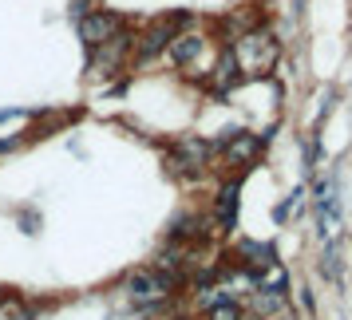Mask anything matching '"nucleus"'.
Wrapping results in <instances>:
<instances>
[{
  "mask_svg": "<svg viewBox=\"0 0 352 320\" xmlns=\"http://www.w3.org/2000/svg\"><path fill=\"white\" fill-rule=\"evenodd\" d=\"M238 80H241V67L234 60V52H226L222 64L214 67V76H210V87H214V95H230L238 87Z\"/></svg>",
  "mask_w": 352,
  "mask_h": 320,
  "instance_id": "nucleus-6",
  "label": "nucleus"
},
{
  "mask_svg": "<svg viewBox=\"0 0 352 320\" xmlns=\"http://www.w3.org/2000/svg\"><path fill=\"white\" fill-rule=\"evenodd\" d=\"M198 52H202V36H178V40H170V60H175L178 67L194 64Z\"/></svg>",
  "mask_w": 352,
  "mask_h": 320,
  "instance_id": "nucleus-9",
  "label": "nucleus"
},
{
  "mask_svg": "<svg viewBox=\"0 0 352 320\" xmlns=\"http://www.w3.org/2000/svg\"><path fill=\"white\" fill-rule=\"evenodd\" d=\"M234 261H238L245 273H261L270 269V265H277V257H273V245H265V241H238V249H234Z\"/></svg>",
  "mask_w": 352,
  "mask_h": 320,
  "instance_id": "nucleus-5",
  "label": "nucleus"
},
{
  "mask_svg": "<svg viewBox=\"0 0 352 320\" xmlns=\"http://www.w3.org/2000/svg\"><path fill=\"white\" fill-rule=\"evenodd\" d=\"M20 139H0V150H16Z\"/></svg>",
  "mask_w": 352,
  "mask_h": 320,
  "instance_id": "nucleus-11",
  "label": "nucleus"
},
{
  "mask_svg": "<svg viewBox=\"0 0 352 320\" xmlns=\"http://www.w3.org/2000/svg\"><path fill=\"white\" fill-rule=\"evenodd\" d=\"M261 135H250V130H238V135H222L218 146H222L226 162H234V166H250V162L261 155Z\"/></svg>",
  "mask_w": 352,
  "mask_h": 320,
  "instance_id": "nucleus-3",
  "label": "nucleus"
},
{
  "mask_svg": "<svg viewBox=\"0 0 352 320\" xmlns=\"http://www.w3.org/2000/svg\"><path fill=\"white\" fill-rule=\"evenodd\" d=\"M175 36H170V24L166 20H159V24H151L146 28V36H143V44H139V60H155L166 44H170Z\"/></svg>",
  "mask_w": 352,
  "mask_h": 320,
  "instance_id": "nucleus-7",
  "label": "nucleus"
},
{
  "mask_svg": "<svg viewBox=\"0 0 352 320\" xmlns=\"http://www.w3.org/2000/svg\"><path fill=\"white\" fill-rule=\"evenodd\" d=\"M238 194H241V186L238 182H230V186H222L218 190V225L222 229H234V222H238Z\"/></svg>",
  "mask_w": 352,
  "mask_h": 320,
  "instance_id": "nucleus-8",
  "label": "nucleus"
},
{
  "mask_svg": "<svg viewBox=\"0 0 352 320\" xmlns=\"http://www.w3.org/2000/svg\"><path fill=\"white\" fill-rule=\"evenodd\" d=\"M241 320H257V317H254V312H241Z\"/></svg>",
  "mask_w": 352,
  "mask_h": 320,
  "instance_id": "nucleus-12",
  "label": "nucleus"
},
{
  "mask_svg": "<svg viewBox=\"0 0 352 320\" xmlns=\"http://www.w3.org/2000/svg\"><path fill=\"white\" fill-rule=\"evenodd\" d=\"M234 60H238V67H245L250 76H265L273 67V60H277V48H273V40L270 36H241L238 40V52H234Z\"/></svg>",
  "mask_w": 352,
  "mask_h": 320,
  "instance_id": "nucleus-2",
  "label": "nucleus"
},
{
  "mask_svg": "<svg viewBox=\"0 0 352 320\" xmlns=\"http://www.w3.org/2000/svg\"><path fill=\"white\" fill-rule=\"evenodd\" d=\"M115 32H123V20L115 16V12H91V16L80 20V40L87 44V48L107 44Z\"/></svg>",
  "mask_w": 352,
  "mask_h": 320,
  "instance_id": "nucleus-4",
  "label": "nucleus"
},
{
  "mask_svg": "<svg viewBox=\"0 0 352 320\" xmlns=\"http://www.w3.org/2000/svg\"><path fill=\"white\" fill-rule=\"evenodd\" d=\"M210 320H241V304H234V301L218 304V308H210Z\"/></svg>",
  "mask_w": 352,
  "mask_h": 320,
  "instance_id": "nucleus-10",
  "label": "nucleus"
},
{
  "mask_svg": "<svg viewBox=\"0 0 352 320\" xmlns=\"http://www.w3.org/2000/svg\"><path fill=\"white\" fill-rule=\"evenodd\" d=\"M178 285H182V277L162 273V269H139V273H131V277H127L131 301L139 304V308H155V304L170 301Z\"/></svg>",
  "mask_w": 352,
  "mask_h": 320,
  "instance_id": "nucleus-1",
  "label": "nucleus"
}]
</instances>
